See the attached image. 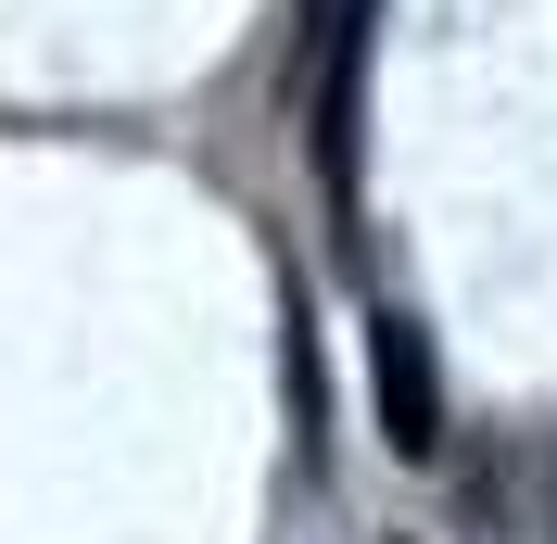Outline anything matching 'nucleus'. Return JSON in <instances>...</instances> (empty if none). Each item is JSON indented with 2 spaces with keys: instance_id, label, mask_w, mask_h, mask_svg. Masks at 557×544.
I'll return each instance as SVG.
<instances>
[{
  "instance_id": "f257e3e1",
  "label": "nucleus",
  "mask_w": 557,
  "mask_h": 544,
  "mask_svg": "<svg viewBox=\"0 0 557 544\" xmlns=\"http://www.w3.org/2000/svg\"><path fill=\"white\" fill-rule=\"evenodd\" d=\"M355 127H368V0L317 13V89H305V152L330 215H355Z\"/></svg>"
},
{
  "instance_id": "f03ea898",
  "label": "nucleus",
  "mask_w": 557,
  "mask_h": 544,
  "mask_svg": "<svg viewBox=\"0 0 557 544\" xmlns=\"http://www.w3.org/2000/svg\"><path fill=\"white\" fill-rule=\"evenodd\" d=\"M368 393H381V443H393V456H406V469H444L456 418H444V368H431V330H418L406 305H381V317H368Z\"/></svg>"
}]
</instances>
